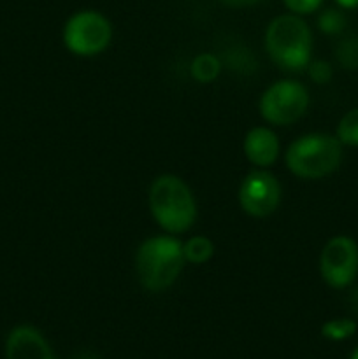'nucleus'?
Returning <instances> with one entry per match:
<instances>
[{"mask_svg": "<svg viewBox=\"0 0 358 359\" xmlns=\"http://www.w3.org/2000/svg\"><path fill=\"white\" fill-rule=\"evenodd\" d=\"M147 207L158 226L171 235L185 233L197 221L195 196L179 175L154 177L147 191Z\"/></svg>", "mask_w": 358, "mask_h": 359, "instance_id": "1", "label": "nucleus"}, {"mask_svg": "<svg viewBox=\"0 0 358 359\" xmlns=\"http://www.w3.org/2000/svg\"><path fill=\"white\" fill-rule=\"evenodd\" d=\"M186 265L183 242L174 235H154L137 248L135 272L144 290L160 293L168 290Z\"/></svg>", "mask_w": 358, "mask_h": 359, "instance_id": "2", "label": "nucleus"}, {"mask_svg": "<svg viewBox=\"0 0 358 359\" xmlns=\"http://www.w3.org/2000/svg\"><path fill=\"white\" fill-rule=\"evenodd\" d=\"M265 51L277 67L298 72L309 65L312 56V32L304 18L281 14L267 25Z\"/></svg>", "mask_w": 358, "mask_h": 359, "instance_id": "3", "label": "nucleus"}, {"mask_svg": "<svg viewBox=\"0 0 358 359\" xmlns=\"http://www.w3.org/2000/svg\"><path fill=\"white\" fill-rule=\"evenodd\" d=\"M343 161V144L330 133H305L295 139L284 153L286 168L295 177L316 181L329 177Z\"/></svg>", "mask_w": 358, "mask_h": 359, "instance_id": "4", "label": "nucleus"}, {"mask_svg": "<svg viewBox=\"0 0 358 359\" xmlns=\"http://www.w3.org/2000/svg\"><path fill=\"white\" fill-rule=\"evenodd\" d=\"M62 41L72 55L83 58L97 56L111 44L112 25L98 11H77L63 25Z\"/></svg>", "mask_w": 358, "mask_h": 359, "instance_id": "5", "label": "nucleus"}, {"mask_svg": "<svg viewBox=\"0 0 358 359\" xmlns=\"http://www.w3.org/2000/svg\"><path fill=\"white\" fill-rule=\"evenodd\" d=\"M309 91L302 83L281 79L270 84L258 100V112L269 125L288 126L307 112Z\"/></svg>", "mask_w": 358, "mask_h": 359, "instance_id": "6", "label": "nucleus"}, {"mask_svg": "<svg viewBox=\"0 0 358 359\" xmlns=\"http://www.w3.org/2000/svg\"><path fill=\"white\" fill-rule=\"evenodd\" d=\"M319 276L332 290L351 286L358 276V244L347 235L329 238L319 252Z\"/></svg>", "mask_w": 358, "mask_h": 359, "instance_id": "7", "label": "nucleus"}, {"mask_svg": "<svg viewBox=\"0 0 358 359\" xmlns=\"http://www.w3.org/2000/svg\"><path fill=\"white\" fill-rule=\"evenodd\" d=\"M281 184L267 168L251 170L239 186V205L248 216L267 217L281 203Z\"/></svg>", "mask_w": 358, "mask_h": 359, "instance_id": "8", "label": "nucleus"}, {"mask_svg": "<svg viewBox=\"0 0 358 359\" xmlns=\"http://www.w3.org/2000/svg\"><path fill=\"white\" fill-rule=\"evenodd\" d=\"M7 359H55L48 340L34 326L21 325L11 330L6 340Z\"/></svg>", "mask_w": 358, "mask_h": 359, "instance_id": "9", "label": "nucleus"}, {"mask_svg": "<svg viewBox=\"0 0 358 359\" xmlns=\"http://www.w3.org/2000/svg\"><path fill=\"white\" fill-rule=\"evenodd\" d=\"M242 153L246 160L256 168H269L277 161L281 144L276 132L267 126H255L249 130L242 140Z\"/></svg>", "mask_w": 358, "mask_h": 359, "instance_id": "10", "label": "nucleus"}, {"mask_svg": "<svg viewBox=\"0 0 358 359\" xmlns=\"http://www.w3.org/2000/svg\"><path fill=\"white\" fill-rule=\"evenodd\" d=\"M221 67L223 63H221L220 56L213 55V53H200L193 58L190 70L197 83L207 84L218 79V76L221 74Z\"/></svg>", "mask_w": 358, "mask_h": 359, "instance_id": "11", "label": "nucleus"}, {"mask_svg": "<svg viewBox=\"0 0 358 359\" xmlns=\"http://www.w3.org/2000/svg\"><path fill=\"white\" fill-rule=\"evenodd\" d=\"M183 255H185L186 263L204 265L213 258L214 244L211 238L204 237V235H195V237H190L188 241L183 242Z\"/></svg>", "mask_w": 358, "mask_h": 359, "instance_id": "12", "label": "nucleus"}, {"mask_svg": "<svg viewBox=\"0 0 358 359\" xmlns=\"http://www.w3.org/2000/svg\"><path fill=\"white\" fill-rule=\"evenodd\" d=\"M336 60L343 69L358 70V35H346L337 42Z\"/></svg>", "mask_w": 358, "mask_h": 359, "instance_id": "13", "label": "nucleus"}, {"mask_svg": "<svg viewBox=\"0 0 358 359\" xmlns=\"http://www.w3.org/2000/svg\"><path fill=\"white\" fill-rule=\"evenodd\" d=\"M336 137L343 146L358 147V107L351 109L337 123Z\"/></svg>", "mask_w": 358, "mask_h": 359, "instance_id": "14", "label": "nucleus"}, {"mask_svg": "<svg viewBox=\"0 0 358 359\" xmlns=\"http://www.w3.org/2000/svg\"><path fill=\"white\" fill-rule=\"evenodd\" d=\"M357 333V323L350 318H336L321 326V335L332 342H343Z\"/></svg>", "mask_w": 358, "mask_h": 359, "instance_id": "15", "label": "nucleus"}, {"mask_svg": "<svg viewBox=\"0 0 358 359\" xmlns=\"http://www.w3.org/2000/svg\"><path fill=\"white\" fill-rule=\"evenodd\" d=\"M346 14L340 9H325L318 16V28L325 35H339L343 34L344 28H346Z\"/></svg>", "mask_w": 358, "mask_h": 359, "instance_id": "16", "label": "nucleus"}, {"mask_svg": "<svg viewBox=\"0 0 358 359\" xmlns=\"http://www.w3.org/2000/svg\"><path fill=\"white\" fill-rule=\"evenodd\" d=\"M305 70H307L309 79L316 84H326L332 81V63L326 62V60H311L309 65L305 67Z\"/></svg>", "mask_w": 358, "mask_h": 359, "instance_id": "17", "label": "nucleus"}, {"mask_svg": "<svg viewBox=\"0 0 358 359\" xmlns=\"http://www.w3.org/2000/svg\"><path fill=\"white\" fill-rule=\"evenodd\" d=\"M283 4L291 14L305 16V14L316 13L321 7L323 0H283Z\"/></svg>", "mask_w": 358, "mask_h": 359, "instance_id": "18", "label": "nucleus"}, {"mask_svg": "<svg viewBox=\"0 0 358 359\" xmlns=\"http://www.w3.org/2000/svg\"><path fill=\"white\" fill-rule=\"evenodd\" d=\"M223 6L227 7H235V9H241V7H251L260 4L262 0H220Z\"/></svg>", "mask_w": 358, "mask_h": 359, "instance_id": "19", "label": "nucleus"}, {"mask_svg": "<svg viewBox=\"0 0 358 359\" xmlns=\"http://www.w3.org/2000/svg\"><path fill=\"white\" fill-rule=\"evenodd\" d=\"M340 9H358V0H336Z\"/></svg>", "mask_w": 358, "mask_h": 359, "instance_id": "20", "label": "nucleus"}, {"mask_svg": "<svg viewBox=\"0 0 358 359\" xmlns=\"http://www.w3.org/2000/svg\"><path fill=\"white\" fill-rule=\"evenodd\" d=\"M351 307H353L354 314L358 316V290L353 291V294H351Z\"/></svg>", "mask_w": 358, "mask_h": 359, "instance_id": "21", "label": "nucleus"}, {"mask_svg": "<svg viewBox=\"0 0 358 359\" xmlns=\"http://www.w3.org/2000/svg\"><path fill=\"white\" fill-rule=\"evenodd\" d=\"M74 359H98L97 354L93 353H79Z\"/></svg>", "mask_w": 358, "mask_h": 359, "instance_id": "22", "label": "nucleus"}, {"mask_svg": "<svg viewBox=\"0 0 358 359\" xmlns=\"http://www.w3.org/2000/svg\"><path fill=\"white\" fill-rule=\"evenodd\" d=\"M350 359H358V347H357V349L353 351V354H351V358H350Z\"/></svg>", "mask_w": 358, "mask_h": 359, "instance_id": "23", "label": "nucleus"}]
</instances>
